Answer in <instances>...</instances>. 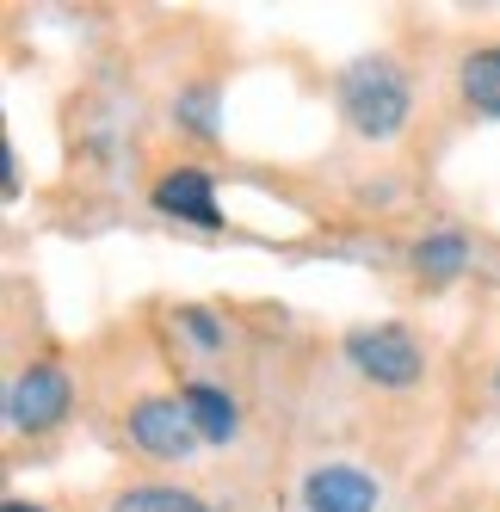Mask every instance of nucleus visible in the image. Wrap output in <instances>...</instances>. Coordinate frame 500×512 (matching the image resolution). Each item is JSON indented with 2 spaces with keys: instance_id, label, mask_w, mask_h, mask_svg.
<instances>
[{
  "instance_id": "nucleus-1",
  "label": "nucleus",
  "mask_w": 500,
  "mask_h": 512,
  "mask_svg": "<svg viewBox=\"0 0 500 512\" xmlns=\"http://www.w3.org/2000/svg\"><path fill=\"white\" fill-rule=\"evenodd\" d=\"M340 112H346V124L359 130V136L389 142L408 124V81H402V68L389 62V56L352 62L346 75H340Z\"/></svg>"
},
{
  "instance_id": "nucleus-2",
  "label": "nucleus",
  "mask_w": 500,
  "mask_h": 512,
  "mask_svg": "<svg viewBox=\"0 0 500 512\" xmlns=\"http://www.w3.org/2000/svg\"><path fill=\"white\" fill-rule=\"evenodd\" d=\"M130 445H142L149 457H167L180 463L198 451V426H192V408L186 401H167V395H149L130 408Z\"/></svg>"
},
{
  "instance_id": "nucleus-3",
  "label": "nucleus",
  "mask_w": 500,
  "mask_h": 512,
  "mask_svg": "<svg viewBox=\"0 0 500 512\" xmlns=\"http://www.w3.org/2000/svg\"><path fill=\"white\" fill-rule=\"evenodd\" d=\"M346 358L383 389H402V383L420 377V346L402 327H359V334H346Z\"/></svg>"
},
{
  "instance_id": "nucleus-4",
  "label": "nucleus",
  "mask_w": 500,
  "mask_h": 512,
  "mask_svg": "<svg viewBox=\"0 0 500 512\" xmlns=\"http://www.w3.org/2000/svg\"><path fill=\"white\" fill-rule=\"evenodd\" d=\"M62 414H68V377L56 371V364H31V371L13 383V395H7V420L19 432H44Z\"/></svg>"
},
{
  "instance_id": "nucleus-5",
  "label": "nucleus",
  "mask_w": 500,
  "mask_h": 512,
  "mask_svg": "<svg viewBox=\"0 0 500 512\" xmlns=\"http://www.w3.org/2000/svg\"><path fill=\"white\" fill-rule=\"evenodd\" d=\"M303 506L309 512H377V482L365 469H346V463H328L303 482Z\"/></svg>"
},
{
  "instance_id": "nucleus-6",
  "label": "nucleus",
  "mask_w": 500,
  "mask_h": 512,
  "mask_svg": "<svg viewBox=\"0 0 500 512\" xmlns=\"http://www.w3.org/2000/svg\"><path fill=\"white\" fill-rule=\"evenodd\" d=\"M155 210L186 216V223H198V229H217V223H223L217 192H210V179H204L198 167H173L161 186H155Z\"/></svg>"
},
{
  "instance_id": "nucleus-7",
  "label": "nucleus",
  "mask_w": 500,
  "mask_h": 512,
  "mask_svg": "<svg viewBox=\"0 0 500 512\" xmlns=\"http://www.w3.org/2000/svg\"><path fill=\"white\" fill-rule=\"evenodd\" d=\"M186 408H192V426H198V438L204 445H229L235 438V426H241V414H235V401L217 389V383H186Z\"/></svg>"
},
{
  "instance_id": "nucleus-8",
  "label": "nucleus",
  "mask_w": 500,
  "mask_h": 512,
  "mask_svg": "<svg viewBox=\"0 0 500 512\" xmlns=\"http://www.w3.org/2000/svg\"><path fill=\"white\" fill-rule=\"evenodd\" d=\"M457 87H463V105L482 118H500V44L488 50H470L457 68Z\"/></svg>"
},
{
  "instance_id": "nucleus-9",
  "label": "nucleus",
  "mask_w": 500,
  "mask_h": 512,
  "mask_svg": "<svg viewBox=\"0 0 500 512\" xmlns=\"http://www.w3.org/2000/svg\"><path fill=\"white\" fill-rule=\"evenodd\" d=\"M463 260H470V247H463V235H433V241H420L414 247V266H420V278H457L463 272Z\"/></svg>"
},
{
  "instance_id": "nucleus-10",
  "label": "nucleus",
  "mask_w": 500,
  "mask_h": 512,
  "mask_svg": "<svg viewBox=\"0 0 500 512\" xmlns=\"http://www.w3.org/2000/svg\"><path fill=\"white\" fill-rule=\"evenodd\" d=\"M112 512H210V506L180 488H130V494H118Z\"/></svg>"
},
{
  "instance_id": "nucleus-11",
  "label": "nucleus",
  "mask_w": 500,
  "mask_h": 512,
  "mask_svg": "<svg viewBox=\"0 0 500 512\" xmlns=\"http://www.w3.org/2000/svg\"><path fill=\"white\" fill-rule=\"evenodd\" d=\"M180 112H186V124L198 130V136H210L217 124H210V93H192V99H180Z\"/></svg>"
},
{
  "instance_id": "nucleus-12",
  "label": "nucleus",
  "mask_w": 500,
  "mask_h": 512,
  "mask_svg": "<svg viewBox=\"0 0 500 512\" xmlns=\"http://www.w3.org/2000/svg\"><path fill=\"white\" fill-rule=\"evenodd\" d=\"M186 327H192V340H198V346H217V340H223V334H217V321H210L204 309H186Z\"/></svg>"
},
{
  "instance_id": "nucleus-13",
  "label": "nucleus",
  "mask_w": 500,
  "mask_h": 512,
  "mask_svg": "<svg viewBox=\"0 0 500 512\" xmlns=\"http://www.w3.org/2000/svg\"><path fill=\"white\" fill-rule=\"evenodd\" d=\"M7 512H44V506H31V500H7Z\"/></svg>"
},
{
  "instance_id": "nucleus-14",
  "label": "nucleus",
  "mask_w": 500,
  "mask_h": 512,
  "mask_svg": "<svg viewBox=\"0 0 500 512\" xmlns=\"http://www.w3.org/2000/svg\"><path fill=\"white\" fill-rule=\"evenodd\" d=\"M494 389H500V377H494Z\"/></svg>"
}]
</instances>
